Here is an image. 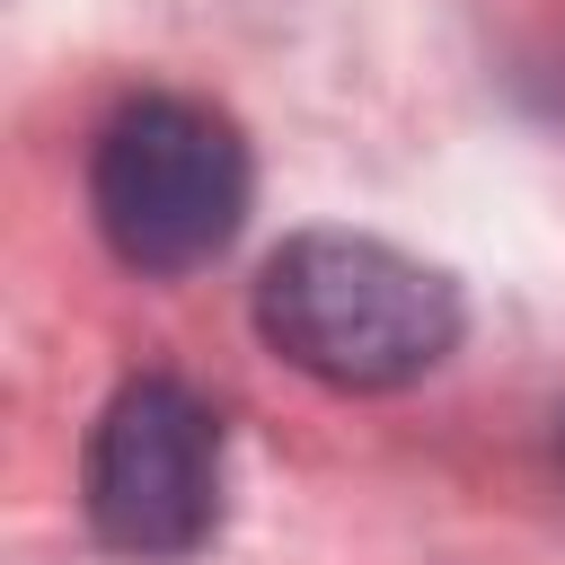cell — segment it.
Segmentation results:
<instances>
[{"instance_id": "obj_1", "label": "cell", "mask_w": 565, "mask_h": 565, "mask_svg": "<svg viewBox=\"0 0 565 565\" xmlns=\"http://www.w3.org/2000/svg\"><path fill=\"white\" fill-rule=\"evenodd\" d=\"M265 344L327 388H406L459 344V291L362 230H300L256 282Z\"/></svg>"}, {"instance_id": "obj_3", "label": "cell", "mask_w": 565, "mask_h": 565, "mask_svg": "<svg viewBox=\"0 0 565 565\" xmlns=\"http://www.w3.org/2000/svg\"><path fill=\"white\" fill-rule=\"evenodd\" d=\"M88 530L124 556H194L221 530V415L185 380H124L88 433Z\"/></svg>"}, {"instance_id": "obj_2", "label": "cell", "mask_w": 565, "mask_h": 565, "mask_svg": "<svg viewBox=\"0 0 565 565\" xmlns=\"http://www.w3.org/2000/svg\"><path fill=\"white\" fill-rule=\"evenodd\" d=\"M88 203L124 265L194 274L247 221V141L221 106L150 88L106 115V132L88 150Z\"/></svg>"}]
</instances>
